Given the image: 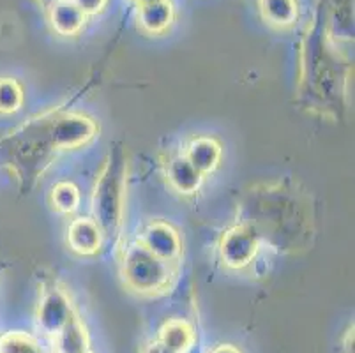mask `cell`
I'll use <instances>...</instances> for the list:
<instances>
[{
    "label": "cell",
    "instance_id": "obj_13",
    "mask_svg": "<svg viewBox=\"0 0 355 353\" xmlns=\"http://www.w3.org/2000/svg\"><path fill=\"white\" fill-rule=\"evenodd\" d=\"M261 18L277 28L292 27L299 16L297 0H258Z\"/></svg>",
    "mask_w": 355,
    "mask_h": 353
},
{
    "label": "cell",
    "instance_id": "obj_7",
    "mask_svg": "<svg viewBox=\"0 0 355 353\" xmlns=\"http://www.w3.org/2000/svg\"><path fill=\"white\" fill-rule=\"evenodd\" d=\"M48 21L55 34L71 37L82 32L85 27L87 16L78 9L73 0H57L46 8Z\"/></svg>",
    "mask_w": 355,
    "mask_h": 353
},
{
    "label": "cell",
    "instance_id": "obj_17",
    "mask_svg": "<svg viewBox=\"0 0 355 353\" xmlns=\"http://www.w3.org/2000/svg\"><path fill=\"white\" fill-rule=\"evenodd\" d=\"M51 203L59 212L71 214L78 209L80 203V193L78 189L69 182H62L59 186L53 187L51 193Z\"/></svg>",
    "mask_w": 355,
    "mask_h": 353
},
{
    "label": "cell",
    "instance_id": "obj_14",
    "mask_svg": "<svg viewBox=\"0 0 355 353\" xmlns=\"http://www.w3.org/2000/svg\"><path fill=\"white\" fill-rule=\"evenodd\" d=\"M59 353H82L89 350V334L78 315L60 330V334L55 338Z\"/></svg>",
    "mask_w": 355,
    "mask_h": 353
},
{
    "label": "cell",
    "instance_id": "obj_10",
    "mask_svg": "<svg viewBox=\"0 0 355 353\" xmlns=\"http://www.w3.org/2000/svg\"><path fill=\"white\" fill-rule=\"evenodd\" d=\"M168 182L177 193L193 194L200 187L203 175L186 160V155H175L166 164Z\"/></svg>",
    "mask_w": 355,
    "mask_h": 353
},
{
    "label": "cell",
    "instance_id": "obj_19",
    "mask_svg": "<svg viewBox=\"0 0 355 353\" xmlns=\"http://www.w3.org/2000/svg\"><path fill=\"white\" fill-rule=\"evenodd\" d=\"M141 353H173V352H172V350H168L166 346H164L161 341L154 339V341L148 343L147 346H144Z\"/></svg>",
    "mask_w": 355,
    "mask_h": 353
},
{
    "label": "cell",
    "instance_id": "obj_21",
    "mask_svg": "<svg viewBox=\"0 0 355 353\" xmlns=\"http://www.w3.org/2000/svg\"><path fill=\"white\" fill-rule=\"evenodd\" d=\"M209 353H242L237 346L234 345H218L209 350Z\"/></svg>",
    "mask_w": 355,
    "mask_h": 353
},
{
    "label": "cell",
    "instance_id": "obj_22",
    "mask_svg": "<svg viewBox=\"0 0 355 353\" xmlns=\"http://www.w3.org/2000/svg\"><path fill=\"white\" fill-rule=\"evenodd\" d=\"M131 2H135V4L140 8V6H145V4H153V2H159V0H131Z\"/></svg>",
    "mask_w": 355,
    "mask_h": 353
},
{
    "label": "cell",
    "instance_id": "obj_20",
    "mask_svg": "<svg viewBox=\"0 0 355 353\" xmlns=\"http://www.w3.org/2000/svg\"><path fill=\"white\" fill-rule=\"evenodd\" d=\"M343 353H354V327L347 332L343 339Z\"/></svg>",
    "mask_w": 355,
    "mask_h": 353
},
{
    "label": "cell",
    "instance_id": "obj_5",
    "mask_svg": "<svg viewBox=\"0 0 355 353\" xmlns=\"http://www.w3.org/2000/svg\"><path fill=\"white\" fill-rule=\"evenodd\" d=\"M258 249V233L251 225H239L228 230L221 239L219 251L223 261L232 268H242L251 264Z\"/></svg>",
    "mask_w": 355,
    "mask_h": 353
},
{
    "label": "cell",
    "instance_id": "obj_11",
    "mask_svg": "<svg viewBox=\"0 0 355 353\" xmlns=\"http://www.w3.org/2000/svg\"><path fill=\"white\" fill-rule=\"evenodd\" d=\"M186 160L196 168L202 175H207L218 168L221 161V145L209 136H198L186 150Z\"/></svg>",
    "mask_w": 355,
    "mask_h": 353
},
{
    "label": "cell",
    "instance_id": "obj_24",
    "mask_svg": "<svg viewBox=\"0 0 355 353\" xmlns=\"http://www.w3.org/2000/svg\"><path fill=\"white\" fill-rule=\"evenodd\" d=\"M82 353H92V352H90V350H85V352H82Z\"/></svg>",
    "mask_w": 355,
    "mask_h": 353
},
{
    "label": "cell",
    "instance_id": "obj_1",
    "mask_svg": "<svg viewBox=\"0 0 355 353\" xmlns=\"http://www.w3.org/2000/svg\"><path fill=\"white\" fill-rule=\"evenodd\" d=\"M121 272L125 286L140 295H157L170 286L173 277L172 264L161 260L140 242L124 249Z\"/></svg>",
    "mask_w": 355,
    "mask_h": 353
},
{
    "label": "cell",
    "instance_id": "obj_9",
    "mask_svg": "<svg viewBox=\"0 0 355 353\" xmlns=\"http://www.w3.org/2000/svg\"><path fill=\"white\" fill-rule=\"evenodd\" d=\"M175 11L170 0H159L138 8V25L145 34L157 35L172 27Z\"/></svg>",
    "mask_w": 355,
    "mask_h": 353
},
{
    "label": "cell",
    "instance_id": "obj_8",
    "mask_svg": "<svg viewBox=\"0 0 355 353\" xmlns=\"http://www.w3.org/2000/svg\"><path fill=\"white\" fill-rule=\"evenodd\" d=\"M103 232L94 219L78 218L74 219L67 228V244L74 252L82 257H89L99 251L103 242Z\"/></svg>",
    "mask_w": 355,
    "mask_h": 353
},
{
    "label": "cell",
    "instance_id": "obj_6",
    "mask_svg": "<svg viewBox=\"0 0 355 353\" xmlns=\"http://www.w3.org/2000/svg\"><path fill=\"white\" fill-rule=\"evenodd\" d=\"M138 242L150 252H154L156 257H159L161 260L170 261V264H173L182 251L180 235L175 228H172L164 221H154L145 226Z\"/></svg>",
    "mask_w": 355,
    "mask_h": 353
},
{
    "label": "cell",
    "instance_id": "obj_12",
    "mask_svg": "<svg viewBox=\"0 0 355 353\" xmlns=\"http://www.w3.org/2000/svg\"><path fill=\"white\" fill-rule=\"evenodd\" d=\"M195 329L186 320H170L159 329L157 341L163 343L173 353H188L195 345Z\"/></svg>",
    "mask_w": 355,
    "mask_h": 353
},
{
    "label": "cell",
    "instance_id": "obj_16",
    "mask_svg": "<svg viewBox=\"0 0 355 353\" xmlns=\"http://www.w3.org/2000/svg\"><path fill=\"white\" fill-rule=\"evenodd\" d=\"M24 105V89L15 78H0V115L16 113Z\"/></svg>",
    "mask_w": 355,
    "mask_h": 353
},
{
    "label": "cell",
    "instance_id": "obj_15",
    "mask_svg": "<svg viewBox=\"0 0 355 353\" xmlns=\"http://www.w3.org/2000/svg\"><path fill=\"white\" fill-rule=\"evenodd\" d=\"M0 353H48L34 336L27 332H6L0 336Z\"/></svg>",
    "mask_w": 355,
    "mask_h": 353
},
{
    "label": "cell",
    "instance_id": "obj_3",
    "mask_svg": "<svg viewBox=\"0 0 355 353\" xmlns=\"http://www.w3.org/2000/svg\"><path fill=\"white\" fill-rule=\"evenodd\" d=\"M74 315L76 313H74L69 295L60 288L51 286L46 288L41 295L40 306L35 311V322H37V329L44 336L55 339L60 334V330L73 320Z\"/></svg>",
    "mask_w": 355,
    "mask_h": 353
},
{
    "label": "cell",
    "instance_id": "obj_2",
    "mask_svg": "<svg viewBox=\"0 0 355 353\" xmlns=\"http://www.w3.org/2000/svg\"><path fill=\"white\" fill-rule=\"evenodd\" d=\"M124 161L110 157L103 168L94 189V221L101 228L103 235H112L119 230L122 221V205H124Z\"/></svg>",
    "mask_w": 355,
    "mask_h": 353
},
{
    "label": "cell",
    "instance_id": "obj_4",
    "mask_svg": "<svg viewBox=\"0 0 355 353\" xmlns=\"http://www.w3.org/2000/svg\"><path fill=\"white\" fill-rule=\"evenodd\" d=\"M98 126L89 117L67 113L53 121L50 128V140L55 148H78L89 144L96 136Z\"/></svg>",
    "mask_w": 355,
    "mask_h": 353
},
{
    "label": "cell",
    "instance_id": "obj_23",
    "mask_svg": "<svg viewBox=\"0 0 355 353\" xmlns=\"http://www.w3.org/2000/svg\"><path fill=\"white\" fill-rule=\"evenodd\" d=\"M53 2H57V0H40V4H43L44 8H48V6H51Z\"/></svg>",
    "mask_w": 355,
    "mask_h": 353
},
{
    "label": "cell",
    "instance_id": "obj_18",
    "mask_svg": "<svg viewBox=\"0 0 355 353\" xmlns=\"http://www.w3.org/2000/svg\"><path fill=\"white\" fill-rule=\"evenodd\" d=\"M74 4L78 6L80 11L89 18V16L99 15V12L105 11V8L108 6V0H73Z\"/></svg>",
    "mask_w": 355,
    "mask_h": 353
}]
</instances>
